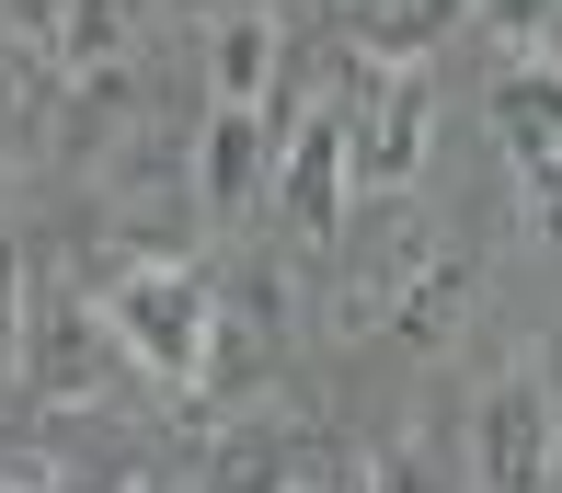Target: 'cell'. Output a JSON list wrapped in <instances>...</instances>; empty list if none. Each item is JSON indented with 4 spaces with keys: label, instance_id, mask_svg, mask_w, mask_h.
<instances>
[{
    "label": "cell",
    "instance_id": "cell-1",
    "mask_svg": "<svg viewBox=\"0 0 562 493\" xmlns=\"http://www.w3.org/2000/svg\"><path fill=\"white\" fill-rule=\"evenodd\" d=\"M92 310L115 322V345H126V368H138V379L195 391L207 333H218V276H207V265H184V253H104Z\"/></svg>",
    "mask_w": 562,
    "mask_h": 493
},
{
    "label": "cell",
    "instance_id": "cell-2",
    "mask_svg": "<svg viewBox=\"0 0 562 493\" xmlns=\"http://www.w3.org/2000/svg\"><path fill=\"white\" fill-rule=\"evenodd\" d=\"M12 379L35 391L46 413H115L126 402V345H115V322L92 310L81 276H58V265H23V356H12Z\"/></svg>",
    "mask_w": 562,
    "mask_h": 493
},
{
    "label": "cell",
    "instance_id": "cell-3",
    "mask_svg": "<svg viewBox=\"0 0 562 493\" xmlns=\"http://www.w3.org/2000/svg\"><path fill=\"white\" fill-rule=\"evenodd\" d=\"M322 115L345 126V172L368 195H414V172L437 161V69L425 58H356L345 46V81Z\"/></svg>",
    "mask_w": 562,
    "mask_h": 493
},
{
    "label": "cell",
    "instance_id": "cell-4",
    "mask_svg": "<svg viewBox=\"0 0 562 493\" xmlns=\"http://www.w3.org/2000/svg\"><path fill=\"white\" fill-rule=\"evenodd\" d=\"M494 138H505V161H517V195H528V219L562 229V69L551 58H505L494 69Z\"/></svg>",
    "mask_w": 562,
    "mask_h": 493
},
{
    "label": "cell",
    "instance_id": "cell-5",
    "mask_svg": "<svg viewBox=\"0 0 562 493\" xmlns=\"http://www.w3.org/2000/svg\"><path fill=\"white\" fill-rule=\"evenodd\" d=\"M265 206L288 219L299 253H334V242H345V219H356V172H345V126H334V115H299L288 138H276Z\"/></svg>",
    "mask_w": 562,
    "mask_h": 493
},
{
    "label": "cell",
    "instance_id": "cell-6",
    "mask_svg": "<svg viewBox=\"0 0 562 493\" xmlns=\"http://www.w3.org/2000/svg\"><path fill=\"white\" fill-rule=\"evenodd\" d=\"M471 471H482V493H540L562 471V413H551V379L540 368H505L494 391H482Z\"/></svg>",
    "mask_w": 562,
    "mask_h": 493
},
{
    "label": "cell",
    "instance_id": "cell-7",
    "mask_svg": "<svg viewBox=\"0 0 562 493\" xmlns=\"http://www.w3.org/2000/svg\"><path fill=\"white\" fill-rule=\"evenodd\" d=\"M265 172H276V115H265V103H218V115H207V149H195V195H207V219H252V206H265Z\"/></svg>",
    "mask_w": 562,
    "mask_h": 493
},
{
    "label": "cell",
    "instance_id": "cell-8",
    "mask_svg": "<svg viewBox=\"0 0 562 493\" xmlns=\"http://www.w3.org/2000/svg\"><path fill=\"white\" fill-rule=\"evenodd\" d=\"M356 58H437V46L471 23V0H334Z\"/></svg>",
    "mask_w": 562,
    "mask_h": 493
},
{
    "label": "cell",
    "instance_id": "cell-9",
    "mask_svg": "<svg viewBox=\"0 0 562 493\" xmlns=\"http://www.w3.org/2000/svg\"><path fill=\"white\" fill-rule=\"evenodd\" d=\"M299 482H322V448H311V436H288V425H229L195 493H299Z\"/></svg>",
    "mask_w": 562,
    "mask_h": 493
},
{
    "label": "cell",
    "instance_id": "cell-10",
    "mask_svg": "<svg viewBox=\"0 0 562 493\" xmlns=\"http://www.w3.org/2000/svg\"><path fill=\"white\" fill-rule=\"evenodd\" d=\"M46 103H58V58H46V46L12 23V0H0V161L46 149Z\"/></svg>",
    "mask_w": 562,
    "mask_h": 493
},
{
    "label": "cell",
    "instance_id": "cell-11",
    "mask_svg": "<svg viewBox=\"0 0 562 493\" xmlns=\"http://www.w3.org/2000/svg\"><path fill=\"white\" fill-rule=\"evenodd\" d=\"M46 58H58L69 81H126V58H138V0H58Z\"/></svg>",
    "mask_w": 562,
    "mask_h": 493
},
{
    "label": "cell",
    "instance_id": "cell-12",
    "mask_svg": "<svg viewBox=\"0 0 562 493\" xmlns=\"http://www.w3.org/2000/svg\"><path fill=\"white\" fill-rule=\"evenodd\" d=\"M276 69H288L276 12H218L207 23V92L218 103H276Z\"/></svg>",
    "mask_w": 562,
    "mask_h": 493
},
{
    "label": "cell",
    "instance_id": "cell-13",
    "mask_svg": "<svg viewBox=\"0 0 562 493\" xmlns=\"http://www.w3.org/2000/svg\"><path fill=\"white\" fill-rule=\"evenodd\" d=\"M471 12L494 23V35H505V58H517L528 35H551V23H562V0H471Z\"/></svg>",
    "mask_w": 562,
    "mask_h": 493
},
{
    "label": "cell",
    "instance_id": "cell-14",
    "mask_svg": "<svg viewBox=\"0 0 562 493\" xmlns=\"http://www.w3.org/2000/svg\"><path fill=\"white\" fill-rule=\"evenodd\" d=\"M12 356H23V253L0 242V379H12Z\"/></svg>",
    "mask_w": 562,
    "mask_h": 493
},
{
    "label": "cell",
    "instance_id": "cell-15",
    "mask_svg": "<svg viewBox=\"0 0 562 493\" xmlns=\"http://www.w3.org/2000/svg\"><path fill=\"white\" fill-rule=\"evenodd\" d=\"M379 493H448V482L425 471V459H402V448H391V459H379Z\"/></svg>",
    "mask_w": 562,
    "mask_h": 493
},
{
    "label": "cell",
    "instance_id": "cell-16",
    "mask_svg": "<svg viewBox=\"0 0 562 493\" xmlns=\"http://www.w3.org/2000/svg\"><path fill=\"white\" fill-rule=\"evenodd\" d=\"M0 493H46V482H0Z\"/></svg>",
    "mask_w": 562,
    "mask_h": 493
},
{
    "label": "cell",
    "instance_id": "cell-17",
    "mask_svg": "<svg viewBox=\"0 0 562 493\" xmlns=\"http://www.w3.org/2000/svg\"><path fill=\"white\" fill-rule=\"evenodd\" d=\"M299 493H334V482H299Z\"/></svg>",
    "mask_w": 562,
    "mask_h": 493
}]
</instances>
